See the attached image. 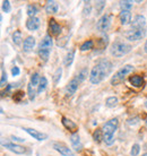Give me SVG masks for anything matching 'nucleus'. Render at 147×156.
Masks as SVG:
<instances>
[{
	"instance_id": "393cba45",
	"label": "nucleus",
	"mask_w": 147,
	"mask_h": 156,
	"mask_svg": "<svg viewBox=\"0 0 147 156\" xmlns=\"http://www.w3.org/2000/svg\"><path fill=\"white\" fill-rule=\"evenodd\" d=\"M13 42L15 43L16 45H20L22 43V32L15 31L13 33Z\"/></svg>"
},
{
	"instance_id": "9d476101",
	"label": "nucleus",
	"mask_w": 147,
	"mask_h": 156,
	"mask_svg": "<svg viewBox=\"0 0 147 156\" xmlns=\"http://www.w3.org/2000/svg\"><path fill=\"white\" fill-rule=\"evenodd\" d=\"M24 130H25L30 136L33 137L34 139H36V140L43 141V140H45V139H48L47 133H40V131H38V130H35V129H33V128H24Z\"/></svg>"
},
{
	"instance_id": "0eeeda50",
	"label": "nucleus",
	"mask_w": 147,
	"mask_h": 156,
	"mask_svg": "<svg viewBox=\"0 0 147 156\" xmlns=\"http://www.w3.org/2000/svg\"><path fill=\"white\" fill-rule=\"evenodd\" d=\"M2 146L6 147L8 151L15 153V154H18V155H22V154H25V153H26L25 147L20 146V145L14 144V143H2Z\"/></svg>"
},
{
	"instance_id": "aec40b11",
	"label": "nucleus",
	"mask_w": 147,
	"mask_h": 156,
	"mask_svg": "<svg viewBox=\"0 0 147 156\" xmlns=\"http://www.w3.org/2000/svg\"><path fill=\"white\" fill-rule=\"evenodd\" d=\"M58 4H57V1H48L47 5H45V12L48 14H56V12H58Z\"/></svg>"
},
{
	"instance_id": "72a5a7b5",
	"label": "nucleus",
	"mask_w": 147,
	"mask_h": 156,
	"mask_svg": "<svg viewBox=\"0 0 147 156\" xmlns=\"http://www.w3.org/2000/svg\"><path fill=\"white\" fill-rule=\"evenodd\" d=\"M40 79H41V77L39 76V74H38V73H34L31 77V84L33 86H39Z\"/></svg>"
},
{
	"instance_id": "a878e982",
	"label": "nucleus",
	"mask_w": 147,
	"mask_h": 156,
	"mask_svg": "<svg viewBox=\"0 0 147 156\" xmlns=\"http://www.w3.org/2000/svg\"><path fill=\"white\" fill-rule=\"evenodd\" d=\"M105 1H96V4H95V14L96 15H100V14H102V12H103V9H104V7H105Z\"/></svg>"
},
{
	"instance_id": "f704fd0d",
	"label": "nucleus",
	"mask_w": 147,
	"mask_h": 156,
	"mask_svg": "<svg viewBox=\"0 0 147 156\" xmlns=\"http://www.w3.org/2000/svg\"><path fill=\"white\" fill-rule=\"evenodd\" d=\"M93 138L95 141H101V139H103V133H102V129H97V130H95L93 133Z\"/></svg>"
},
{
	"instance_id": "37998d69",
	"label": "nucleus",
	"mask_w": 147,
	"mask_h": 156,
	"mask_svg": "<svg viewBox=\"0 0 147 156\" xmlns=\"http://www.w3.org/2000/svg\"><path fill=\"white\" fill-rule=\"evenodd\" d=\"M143 156H147V153H145V154H144V155Z\"/></svg>"
},
{
	"instance_id": "4468645a",
	"label": "nucleus",
	"mask_w": 147,
	"mask_h": 156,
	"mask_svg": "<svg viewBox=\"0 0 147 156\" xmlns=\"http://www.w3.org/2000/svg\"><path fill=\"white\" fill-rule=\"evenodd\" d=\"M52 44H53V42H52V37H51V35H45L44 37H43V40L41 41V43H40L39 45V50H49L51 51V48H52Z\"/></svg>"
},
{
	"instance_id": "2eb2a0df",
	"label": "nucleus",
	"mask_w": 147,
	"mask_h": 156,
	"mask_svg": "<svg viewBox=\"0 0 147 156\" xmlns=\"http://www.w3.org/2000/svg\"><path fill=\"white\" fill-rule=\"evenodd\" d=\"M129 82H130V84H131L134 87H136V88H140V87H143L144 84H145L144 77L143 76H139V75L131 76V77L129 78Z\"/></svg>"
},
{
	"instance_id": "6ab92c4d",
	"label": "nucleus",
	"mask_w": 147,
	"mask_h": 156,
	"mask_svg": "<svg viewBox=\"0 0 147 156\" xmlns=\"http://www.w3.org/2000/svg\"><path fill=\"white\" fill-rule=\"evenodd\" d=\"M61 122L62 125H63V127L66 129H68V130H70V131H75V130H77V125L74 122V121H71L70 119H68V118L66 117H62L61 119Z\"/></svg>"
},
{
	"instance_id": "58836bf2",
	"label": "nucleus",
	"mask_w": 147,
	"mask_h": 156,
	"mask_svg": "<svg viewBox=\"0 0 147 156\" xmlns=\"http://www.w3.org/2000/svg\"><path fill=\"white\" fill-rule=\"evenodd\" d=\"M23 98H24V92H20V90L16 92L15 95H14V100H15L16 102H20V100Z\"/></svg>"
},
{
	"instance_id": "ddd939ff",
	"label": "nucleus",
	"mask_w": 147,
	"mask_h": 156,
	"mask_svg": "<svg viewBox=\"0 0 147 156\" xmlns=\"http://www.w3.org/2000/svg\"><path fill=\"white\" fill-rule=\"evenodd\" d=\"M40 27V18L35 17H30L26 20V28L28 31H36Z\"/></svg>"
},
{
	"instance_id": "cd10ccee",
	"label": "nucleus",
	"mask_w": 147,
	"mask_h": 156,
	"mask_svg": "<svg viewBox=\"0 0 147 156\" xmlns=\"http://www.w3.org/2000/svg\"><path fill=\"white\" fill-rule=\"evenodd\" d=\"M27 94H28V98H30V100H31V101H34L36 93H35L34 86L32 85L31 83L27 85Z\"/></svg>"
},
{
	"instance_id": "2f4dec72",
	"label": "nucleus",
	"mask_w": 147,
	"mask_h": 156,
	"mask_svg": "<svg viewBox=\"0 0 147 156\" xmlns=\"http://www.w3.org/2000/svg\"><path fill=\"white\" fill-rule=\"evenodd\" d=\"M120 7L122 8V10H130L132 8V1H129V0L120 1Z\"/></svg>"
},
{
	"instance_id": "b1692460",
	"label": "nucleus",
	"mask_w": 147,
	"mask_h": 156,
	"mask_svg": "<svg viewBox=\"0 0 147 156\" xmlns=\"http://www.w3.org/2000/svg\"><path fill=\"white\" fill-rule=\"evenodd\" d=\"M94 47V42L92 40H87L85 42L83 43L81 45V51H88V50H92Z\"/></svg>"
},
{
	"instance_id": "bb28decb",
	"label": "nucleus",
	"mask_w": 147,
	"mask_h": 156,
	"mask_svg": "<svg viewBox=\"0 0 147 156\" xmlns=\"http://www.w3.org/2000/svg\"><path fill=\"white\" fill-rule=\"evenodd\" d=\"M84 9H83V15L85 16H89L91 12H92V2L91 1H85L84 2Z\"/></svg>"
},
{
	"instance_id": "423d86ee",
	"label": "nucleus",
	"mask_w": 147,
	"mask_h": 156,
	"mask_svg": "<svg viewBox=\"0 0 147 156\" xmlns=\"http://www.w3.org/2000/svg\"><path fill=\"white\" fill-rule=\"evenodd\" d=\"M145 35H146L145 28H142V30H131V31H129L127 34H126L127 39L129 40V41H132V42L144 39Z\"/></svg>"
},
{
	"instance_id": "c756f323",
	"label": "nucleus",
	"mask_w": 147,
	"mask_h": 156,
	"mask_svg": "<svg viewBox=\"0 0 147 156\" xmlns=\"http://www.w3.org/2000/svg\"><path fill=\"white\" fill-rule=\"evenodd\" d=\"M38 14V8L34 5H28L27 6V15L30 17H35V15Z\"/></svg>"
},
{
	"instance_id": "c9c22d12",
	"label": "nucleus",
	"mask_w": 147,
	"mask_h": 156,
	"mask_svg": "<svg viewBox=\"0 0 147 156\" xmlns=\"http://www.w3.org/2000/svg\"><path fill=\"white\" fill-rule=\"evenodd\" d=\"M10 10H12L10 2H9L8 0H4V1H2V12L8 14V12H10Z\"/></svg>"
},
{
	"instance_id": "f03ea898",
	"label": "nucleus",
	"mask_w": 147,
	"mask_h": 156,
	"mask_svg": "<svg viewBox=\"0 0 147 156\" xmlns=\"http://www.w3.org/2000/svg\"><path fill=\"white\" fill-rule=\"evenodd\" d=\"M118 126H119V120L114 118V119H110L109 121H106L102 127L103 141L109 146H111L114 143V133L118 129Z\"/></svg>"
},
{
	"instance_id": "f3484780",
	"label": "nucleus",
	"mask_w": 147,
	"mask_h": 156,
	"mask_svg": "<svg viewBox=\"0 0 147 156\" xmlns=\"http://www.w3.org/2000/svg\"><path fill=\"white\" fill-rule=\"evenodd\" d=\"M49 31L51 35H59L61 33V26L59 25L54 20H50L49 23Z\"/></svg>"
},
{
	"instance_id": "a211bd4d",
	"label": "nucleus",
	"mask_w": 147,
	"mask_h": 156,
	"mask_svg": "<svg viewBox=\"0 0 147 156\" xmlns=\"http://www.w3.org/2000/svg\"><path fill=\"white\" fill-rule=\"evenodd\" d=\"M35 47V39L33 36H27L23 43V50L25 52H31Z\"/></svg>"
},
{
	"instance_id": "dca6fc26",
	"label": "nucleus",
	"mask_w": 147,
	"mask_h": 156,
	"mask_svg": "<svg viewBox=\"0 0 147 156\" xmlns=\"http://www.w3.org/2000/svg\"><path fill=\"white\" fill-rule=\"evenodd\" d=\"M119 20L121 25H128L131 22V12L130 10H121L119 14Z\"/></svg>"
},
{
	"instance_id": "412c9836",
	"label": "nucleus",
	"mask_w": 147,
	"mask_h": 156,
	"mask_svg": "<svg viewBox=\"0 0 147 156\" xmlns=\"http://www.w3.org/2000/svg\"><path fill=\"white\" fill-rule=\"evenodd\" d=\"M74 58H75V49H71L70 51H68V53L65 57V60H63V63L66 67H70L71 63L74 61Z\"/></svg>"
},
{
	"instance_id": "ea45409f",
	"label": "nucleus",
	"mask_w": 147,
	"mask_h": 156,
	"mask_svg": "<svg viewBox=\"0 0 147 156\" xmlns=\"http://www.w3.org/2000/svg\"><path fill=\"white\" fill-rule=\"evenodd\" d=\"M20 73V69L18 68V67H13V69H12V75L13 76H18Z\"/></svg>"
},
{
	"instance_id": "473e14b6",
	"label": "nucleus",
	"mask_w": 147,
	"mask_h": 156,
	"mask_svg": "<svg viewBox=\"0 0 147 156\" xmlns=\"http://www.w3.org/2000/svg\"><path fill=\"white\" fill-rule=\"evenodd\" d=\"M50 52H51V51H49V50H39L40 58L42 59L43 61H48L49 55H50Z\"/></svg>"
},
{
	"instance_id": "4c0bfd02",
	"label": "nucleus",
	"mask_w": 147,
	"mask_h": 156,
	"mask_svg": "<svg viewBox=\"0 0 147 156\" xmlns=\"http://www.w3.org/2000/svg\"><path fill=\"white\" fill-rule=\"evenodd\" d=\"M6 82H7V73H6V71H5V69L2 68V69H1V80H0V84H1V86H2V87L5 86Z\"/></svg>"
},
{
	"instance_id": "4be33fe9",
	"label": "nucleus",
	"mask_w": 147,
	"mask_h": 156,
	"mask_svg": "<svg viewBox=\"0 0 147 156\" xmlns=\"http://www.w3.org/2000/svg\"><path fill=\"white\" fill-rule=\"evenodd\" d=\"M47 86H48V79L45 77H41L40 84L38 86V94H41L42 92H44L45 88H47Z\"/></svg>"
},
{
	"instance_id": "9b49d317",
	"label": "nucleus",
	"mask_w": 147,
	"mask_h": 156,
	"mask_svg": "<svg viewBox=\"0 0 147 156\" xmlns=\"http://www.w3.org/2000/svg\"><path fill=\"white\" fill-rule=\"evenodd\" d=\"M70 143H71L73 148L76 152H81V149H83V144H81V137H79V135L77 133H71V136H70Z\"/></svg>"
},
{
	"instance_id": "f8f14e48",
	"label": "nucleus",
	"mask_w": 147,
	"mask_h": 156,
	"mask_svg": "<svg viewBox=\"0 0 147 156\" xmlns=\"http://www.w3.org/2000/svg\"><path fill=\"white\" fill-rule=\"evenodd\" d=\"M146 25V18L142 15H137L131 23L132 30H142Z\"/></svg>"
},
{
	"instance_id": "f257e3e1",
	"label": "nucleus",
	"mask_w": 147,
	"mask_h": 156,
	"mask_svg": "<svg viewBox=\"0 0 147 156\" xmlns=\"http://www.w3.org/2000/svg\"><path fill=\"white\" fill-rule=\"evenodd\" d=\"M112 71V63L108 59H102L93 67V69L89 75V80L92 84L97 85L104 78H106Z\"/></svg>"
},
{
	"instance_id": "20e7f679",
	"label": "nucleus",
	"mask_w": 147,
	"mask_h": 156,
	"mask_svg": "<svg viewBox=\"0 0 147 156\" xmlns=\"http://www.w3.org/2000/svg\"><path fill=\"white\" fill-rule=\"evenodd\" d=\"M132 70H134V66H131V65H126V66H124L114 74V76H113L112 79H111V84H112V85H118V84L122 82L124 78H126V76H127L128 74H130Z\"/></svg>"
},
{
	"instance_id": "c85d7f7f",
	"label": "nucleus",
	"mask_w": 147,
	"mask_h": 156,
	"mask_svg": "<svg viewBox=\"0 0 147 156\" xmlns=\"http://www.w3.org/2000/svg\"><path fill=\"white\" fill-rule=\"evenodd\" d=\"M87 75H88V70L86 69V68H84V69H81L79 73H78V75H77V80L79 83H81L83 80H85V78L87 77Z\"/></svg>"
},
{
	"instance_id": "7c9ffc66",
	"label": "nucleus",
	"mask_w": 147,
	"mask_h": 156,
	"mask_svg": "<svg viewBox=\"0 0 147 156\" xmlns=\"http://www.w3.org/2000/svg\"><path fill=\"white\" fill-rule=\"evenodd\" d=\"M61 75H62V68L60 67V68H58V69L56 70V73H54V75H53L54 85H57V84L60 82V79H61Z\"/></svg>"
},
{
	"instance_id": "a19ab883",
	"label": "nucleus",
	"mask_w": 147,
	"mask_h": 156,
	"mask_svg": "<svg viewBox=\"0 0 147 156\" xmlns=\"http://www.w3.org/2000/svg\"><path fill=\"white\" fill-rule=\"evenodd\" d=\"M12 139L14 141H18V143H24L25 139L24 138H20V137H16V136H12Z\"/></svg>"
},
{
	"instance_id": "e433bc0d",
	"label": "nucleus",
	"mask_w": 147,
	"mask_h": 156,
	"mask_svg": "<svg viewBox=\"0 0 147 156\" xmlns=\"http://www.w3.org/2000/svg\"><path fill=\"white\" fill-rule=\"evenodd\" d=\"M139 152H140V146H139V145H138V144L132 145L131 151H130V155H131V156H138Z\"/></svg>"
},
{
	"instance_id": "7ed1b4c3",
	"label": "nucleus",
	"mask_w": 147,
	"mask_h": 156,
	"mask_svg": "<svg viewBox=\"0 0 147 156\" xmlns=\"http://www.w3.org/2000/svg\"><path fill=\"white\" fill-rule=\"evenodd\" d=\"M130 51H131V45L122 41H114L110 48V53L116 58H121L129 53Z\"/></svg>"
},
{
	"instance_id": "1a4fd4ad",
	"label": "nucleus",
	"mask_w": 147,
	"mask_h": 156,
	"mask_svg": "<svg viewBox=\"0 0 147 156\" xmlns=\"http://www.w3.org/2000/svg\"><path fill=\"white\" fill-rule=\"evenodd\" d=\"M79 84H81V83L78 82L76 77L73 78V79L68 83V85L66 86V96L67 98H70V96H73L74 94L76 93V90H77Z\"/></svg>"
},
{
	"instance_id": "5701e85b",
	"label": "nucleus",
	"mask_w": 147,
	"mask_h": 156,
	"mask_svg": "<svg viewBox=\"0 0 147 156\" xmlns=\"http://www.w3.org/2000/svg\"><path fill=\"white\" fill-rule=\"evenodd\" d=\"M118 98H116V96H110V98H106V101H105V105L108 106V108H114V106H117V104H118Z\"/></svg>"
},
{
	"instance_id": "79ce46f5",
	"label": "nucleus",
	"mask_w": 147,
	"mask_h": 156,
	"mask_svg": "<svg viewBox=\"0 0 147 156\" xmlns=\"http://www.w3.org/2000/svg\"><path fill=\"white\" fill-rule=\"evenodd\" d=\"M144 49H145V52L147 53V41H146V43H145V45H144Z\"/></svg>"
},
{
	"instance_id": "6e6552de",
	"label": "nucleus",
	"mask_w": 147,
	"mask_h": 156,
	"mask_svg": "<svg viewBox=\"0 0 147 156\" xmlns=\"http://www.w3.org/2000/svg\"><path fill=\"white\" fill-rule=\"evenodd\" d=\"M52 146H53V148L56 149L58 153H60L61 155H63V156H75V154H74L73 151H71L69 147H67L66 145L61 144V143H53Z\"/></svg>"
},
{
	"instance_id": "c03bdc74",
	"label": "nucleus",
	"mask_w": 147,
	"mask_h": 156,
	"mask_svg": "<svg viewBox=\"0 0 147 156\" xmlns=\"http://www.w3.org/2000/svg\"><path fill=\"white\" fill-rule=\"evenodd\" d=\"M146 127H147V119H146Z\"/></svg>"
},
{
	"instance_id": "39448f33",
	"label": "nucleus",
	"mask_w": 147,
	"mask_h": 156,
	"mask_svg": "<svg viewBox=\"0 0 147 156\" xmlns=\"http://www.w3.org/2000/svg\"><path fill=\"white\" fill-rule=\"evenodd\" d=\"M111 22H112V16L109 15V14L103 15L100 20H99V22H97V24H96L97 31H100V32L108 31L109 27H110V25H111Z\"/></svg>"
}]
</instances>
